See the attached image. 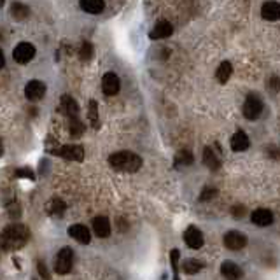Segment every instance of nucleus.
I'll return each mask as SVG.
<instances>
[{"label":"nucleus","mask_w":280,"mask_h":280,"mask_svg":"<svg viewBox=\"0 0 280 280\" xmlns=\"http://www.w3.org/2000/svg\"><path fill=\"white\" fill-rule=\"evenodd\" d=\"M30 238V229L23 224H13L7 226L2 233V238H0V244L6 251H16V249H21L23 245L28 242Z\"/></svg>","instance_id":"f257e3e1"},{"label":"nucleus","mask_w":280,"mask_h":280,"mask_svg":"<svg viewBox=\"0 0 280 280\" xmlns=\"http://www.w3.org/2000/svg\"><path fill=\"white\" fill-rule=\"evenodd\" d=\"M109 163L117 172H137V170L142 166V158L135 153H130V151H119V153H114L111 158H109Z\"/></svg>","instance_id":"f03ea898"},{"label":"nucleus","mask_w":280,"mask_h":280,"mask_svg":"<svg viewBox=\"0 0 280 280\" xmlns=\"http://www.w3.org/2000/svg\"><path fill=\"white\" fill-rule=\"evenodd\" d=\"M74 266V252H72L70 247H63L62 251L58 252L56 256V264H55V270L56 273L60 275H65L69 273Z\"/></svg>","instance_id":"7ed1b4c3"},{"label":"nucleus","mask_w":280,"mask_h":280,"mask_svg":"<svg viewBox=\"0 0 280 280\" xmlns=\"http://www.w3.org/2000/svg\"><path fill=\"white\" fill-rule=\"evenodd\" d=\"M53 154L63 158L69 161H82L84 160V149L81 146H63L60 149H55Z\"/></svg>","instance_id":"20e7f679"},{"label":"nucleus","mask_w":280,"mask_h":280,"mask_svg":"<svg viewBox=\"0 0 280 280\" xmlns=\"http://www.w3.org/2000/svg\"><path fill=\"white\" fill-rule=\"evenodd\" d=\"M261 112H263V102L254 95H249L244 104V116L247 119H257L261 116Z\"/></svg>","instance_id":"39448f33"},{"label":"nucleus","mask_w":280,"mask_h":280,"mask_svg":"<svg viewBox=\"0 0 280 280\" xmlns=\"http://www.w3.org/2000/svg\"><path fill=\"white\" fill-rule=\"evenodd\" d=\"M222 240H224V245L229 251H240L247 245V237L240 231H228Z\"/></svg>","instance_id":"423d86ee"},{"label":"nucleus","mask_w":280,"mask_h":280,"mask_svg":"<svg viewBox=\"0 0 280 280\" xmlns=\"http://www.w3.org/2000/svg\"><path fill=\"white\" fill-rule=\"evenodd\" d=\"M13 56L18 63H28L30 60H33V56H35V48L30 42H21L14 48Z\"/></svg>","instance_id":"0eeeda50"},{"label":"nucleus","mask_w":280,"mask_h":280,"mask_svg":"<svg viewBox=\"0 0 280 280\" xmlns=\"http://www.w3.org/2000/svg\"><path fill=\"white\" fill-rule=\"evenodd\" d=\"M119 88H121V82H119V77L114 74V72H107L102 79V89L107 97H114V95L119 93Z\"/></svg>","instance_id":"6e6552de"},{"label":"nucleus","mask_w":280,"mask_h":280,"mask_svg":"<svg viewBox=\"0 0 280 280\" xmlns=\"http://www.w3.org/2000/svg\"><path fill=\"white\" fill-rule=\"evenodd\" d=\"M25 95L28 100L37 102L46 95V84L42 81H30L25 88Z\"/></svg>","instance_id":"1a4fd4ad"},{"label":"nucleus","mask_w":280,"mask_h":280,"mask_svg":"<svg viewBox=\"0 0 280 280\" xmlns=\"http://www.w3.org/2000/svg\"><path fill=\"white\" fill-rule=\"evenodd\" d=\"M184 242H186L188 247H191V249H202L205 240H203V235L198 228L189 226L186 229V233H184Z\"/></svg>","instance_id":"9d476101"},{"label":"nucleus","mask_w":280,"mask_h":280,"mask_svg":"<svg viewBox=\"0 0 280 280\" xmlns=\"http://www.w3.org/2000/svg\"><path fill=\"white\" fill-rule=\"evenodd\" d=\"M91 228H93L95 235L100 238H107L109 235H111V222H109V219L105 217V215L95 217L91 221Z\"/></svg>","instance_id":"9b49d317"},{"label":"nucleus","mask_w":280,"mask_h":280,"mask_svg":"<svg viewBox=\"0 0 280 280\" xmlns=\"http://www.w3.org/2000/svg\"><path fill=\"white\" fill-rule=\"evenodd\" d=\"M221 273L226 280H240L244 277L242 268L238 266L237 263H233V261H224V263L221 264Z\"/></svg>","instance_id":"f8f14e48"},{"label":"nucleus","mask_w":280,"mask_h":280,"mask_svg":"<svg viewBox=\"0 0 280 280\" xmlns=\"http://www.w3.org/2000/svg\"><path fill=\"white\" fill-rule=\"evenodd\" d=\"M172 33H173L172 23H168V21H158V23L154 25V28L149 32V37L153 40H158V39H166V37H170Z\"/></svg>","instance_id":"ddd939ff"},{"label":"nucleus","mask_w":280,"mask_h":280,"mask_svg":"<svg viewBox=\"0 0 280 280\" xmlns=\"http://www.w3.org/2000/svg\"><path fill=\"white\" fill-rule=\"evenodd\" d=\"M69 233L74 240H77L79 244H82V245H88L89 240H91V233H89V229L86 228L84 224H72Z\"/></svg>","instance_id":"4468645a"},{"label":"nucleus","mask_w":280,"mask_h":280,"mask_svg":"<svg viewBox=\"0 0 280 280\" xmlns=\"http://www.w3.org/2000/svg\"><path fill=\"white\" fill-rule=\"evenodd\" d=\"M203 163L209 166L210 170H217L221 166V158H219L217 147L215 146L205 147V151H203Z\"/></svg>","instance_id":"2eb2a0df"},{"label":"nucleus","mask_w":280,"mask_h":280,"mask_svg":"<svg viewBox=\"0 0 280 280\" xmlns=\"http://www.w3.org/2000/svg\"><path fill=\"white\" fill-rule=\"evenodd\" d=\"M261 16L268 21H277L280 18V4L273 2V0L264 2L263 7H261Z\"/></svg>","instance_id":"dca6fc26"},{"label":"nucleus","mask_w":280,"mask_h":280,"mask_svg":"<svg viewBox=\"0 0 280 280\" xmlns=\"http://www.w3.org/2000/svg\"><path fill=\"white\" fill-rule=\"evenodd\" d=\"M60 109H62V112L65 114L69 119L72 117H77V112H79V105L77 102L74 100L69 95H63L62 97V102H60Z\"/></svg>","instance_id":"f3484780"},{"label":"nucleus","mask_w":280,"mask_h":280,"mask_svg":"<svg viewBox=\"0 0 280 280\" xmlns=\"http://www.w3.org/2000/svg\"><path fill=\"white\" fill-rule=\"evenodd\" d=\"M251 219L257 226H268L273 222V214L268 209H257L251 214Z\"/></svg>","instance_id":"a211bd4d"},{"label":"nucleus","mask_w":280,"mask_h":280,"mask_svg":"<svg viewBox=\"0 0 280 280\" xmlns=\"http://www.w3.org/2000/svg\"><path fill=\"white\" fill-rule=\"evenodd\" d=\"M249 137L244 133V131H237V133L231 137V149L235 153H242V151L249 149Z\"/></svg>","instance_id":"6ab92c4d"},{"label":"nucleus","mask_w":280,"mask_h":280,"mask_svg":"<svg viewBox=\"0 0 280 280\" xmlns=\"http://www.w3.org/2000/svg\"><path fill=\"white\" fill-rule=\"evenodd\" d=\"M104 7V0H81V9L89 14H100Z\"/></svg>","instance_id":"aec40b11"},{"label":"nucleus","mask_w":280,"mask_h":280,"mask_svg":"<svg viewBox=\"0 0 280 280\" xmlns=\"http://www.w3.org/2000/svg\"><path fill=\"white\" fill-rule=\"evenodd\" d=\"M233 74V67L229 62H222L221 65H219L217 72H215V77H217V81L221 82V84H226L228 82V79L231 77Z\"/></svg>","instance_id":"412c9836"},{"label":"nucleus","mask_w":280,"mask_h":280,"mask_svg":"<svg viewBox=\"0 0 280 280\" xmlns=\"http://www.w3.org/2000/svg\"><path fill=\"white\" fill-rule=\"evenodd\" d=\"M46 210H48L49 215H62L63 212L67 210V205H65V202H63V200L53 198L51 202L46 205Z\"/></svg>","instance_id":"4be33fe9"},{"label":"nucleus","mask_w":280,"mask_h":280,"mask_svg":"<svg viewBox=\"0 0 280 280\" xmlns=\"http://www.w3.org/2000/svg\"><path fill=\"white\" fill-rule=\"evenodd\" d=\"M11 14H13L14 20L21 21V20H26L30 14V9L25 6V4H20V2H14L13 6H11Z\"/></svg>","instance_id":"5701e85b"},{"label":"nucleus","mask_w":280,"mask_h":280,"mask_svg":"<svg viewBox=\"0 0 280 280\" xmlns=\"http://www.w3.org/2000/svg\"><path fill=\"white\" fill-rule=\"evenodd\" d=\"M202 268H203V263L202 261H198V259H186L182 263V271H186L188 275L198 273Z\"/></svg>","instance_id":"b1692460"},{"label":"nucleus","mask_w":280,"mask_h":280,"mask_svg":"<svg viewBox=\"0 0 280 280\" xmlns=\"http://www.w3.org/2000/svg\"><path fill=\"white\" fill-rule=\"evenodd\" d=\"M193 154L189 153V151H179V153L175 154V166L177 168H180V166H189L193 165Z\"/></svg>","instance_id":"393cba45"},{"label":"nucleus","mask_w":280,"mask_h":280,"mask_svg":"<svg viewBox=\"0 0 280 280\" xmlns=\"http://www.w3.org/2000/svg\"><path fill=\"white\" fill-rule=\"evenodd\" d=\"M95 55V49H93V44L91 42H82L81 48H79V58L82 62H89Z\"/></svg>","instance_id":"a878e982"},{"label":"nucleus","mask_w":280,"mask_h":280,"mask_svg":"<svg viewBox=\"0 0 280 280\" xmlns=\"http://www.w3.org/2000/svg\"><path fill=\"white\" fill-rule=\"evenodd\" d=\"M69 130H70L72 137H81V135L84 133V124L81 123V119H79V117H72Z\"/></svg>","instance_id":"bb28decb"},{"label":"nucleus","mask_w":280,"mask_h":280,"mask_svg":"<svg viewBox=\"0 0 280 280\" xmlns=\"http://www.w3.org/2000/svg\"><path fill=\"white\" fill-rule=\"evenodd\" d=\"M179 251L177 249H173L172 252H170V263H172V270H173V280H180L179 278Z\"/></svg>","instance_id":"cd10ccee"},{"label":"nucleus","mask_w":280,"mask_h":280,"mask_svg":"<svg viewBox=\"0 0 280 280\" xmlns=\"http://www.w3.org/2000/svg\"><path fill=\"white\" fill-rule=\"evenodd\" d=\"M88 117H89V121L95 124L97 123V117H98V105H97V102L91 100L89 102V112H88Z\"/></svg>","instance_id":"c85d7f7f"},{"label":"nucleus","mask_w":280,"mask_h":280,"mask_svg":"<svg viewBox=\"0 0 280 280\" xmlns=\"http://www.w3.org/2000/svg\"><path fill=\"white\" fill-rule=\"evenodd\" d=\"M215 195H217V191H215V189L205 188V189H203V193H202V196H200V200H202V202H209V200L214 198Z\"/></svg>","instance_id":"c756f323"},{"label":"nucleus","mask_w":280,"mask_h":280,"mask_svg":"<svg viewBox=\"0 0 280 280\" xmlns=\"http://www.w3.org/2000/svg\"><path fill=\"white\" fill-rule=\"evenodd\" d=\"M37 270H39V275L42 277L44 280H49L51 277H49V271H48V266H46V263L44 261H39L37 263Z\"/></svg>","instance_id":"7c9ffc66"},{"label":"nucleus","mask_w":280,"mask_h":280,"mask_svg":"<svg viewBox=\"0 0 280 280\" xmlns=\"http://www.w3.org/2000/svg\"><path fill=\"white\" fill-rule=\"evenodd\" d=\"M18 177H30V179H33V173L30 168H20L18 170Z\"/></svg>","instance_id":"2f4dec72"},{"label":"nucleus","mask_w":280,"mask_h":280,"mask_svg":"<svg viewBox=\"0 0 280 280\" xmlns=\"http://www.w3.org/2000/svg\"><path fill=\"white\" fill-rule=\"evenodd\" d=\"M233 215L235 217H244V212H245V207H240V205H237V207H233Z\"/></svg>","instance_id":"473e14b6"},{"label":"nucleus","mask_w":280,"mask_h":280,"mask_svg":"<svg viewBox=\"0 0 280 280\" xmlns=\"http://www.w3.org/2000/svg\"><path fill=\"white\" fill-rule=\"evenodd\" d=\"M270 84H271V88H273V91H278V89H280V79H277V77H271Z\"/></svg>","instance_id":"72a5a7b5"},{"label":"nucleus","mask_w":280,"mask_h":280,"mask_svg":"<svg viewBox=\"0 0 280 280\" xmlns=\"http://www.w3.org/2000/svg\"><path fill=\"white\" fill-rule=\"evenodd\" d=\"M4 63H6V58H4V53H2V49H0V69L4 67Z\"/></svg>","instance_id":"f704fd0d"},{"label":"nucleus","mask_w":280,"mask_h":280,"mask_svg":"<svg viewBox=\"0 0 280 280\" xmlns=\"http://www.w3.org/2000/svg\"><path fill=\"white\" fill-rule=\"evenodd\" d=\"M2 153H4V146H2V140H0V156H2Z\"/></svg>","instance_id":"c9c22d12"},{"label":"nucleus","mask_w":280,"mask_h":280,"mask_svg":"<svg viewBox=\"0 0 280 280\" xmlns=\"http://www.w3.org/2000/svg\"><path fill=\"white\" fill-rule=\"evenodd\" d=\"M2 4H4V0H0V6H2Z\"/></svg>","instance_id":"e433bc0d"}]
</instances>
